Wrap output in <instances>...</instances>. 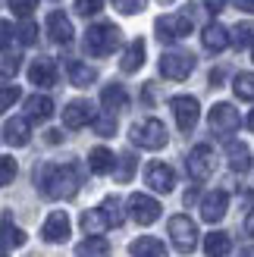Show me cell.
<instances>
[{"instance_id":"6da1fadb","label":"cell","mask_w":254,"mask_h":257,"mask_svg":"<svg viewBox=\"0 0 254 257\" xmlns=\"http://www.w3.org/2000/svg\"><path fill=\"white\" fill-rule=\"evenodd\" d=\"M35 185L41 188V195L50 201L60 198H75V191L82 185V173L75 163H44L35 173Z\"/></svg>"},{"instance_id":"7a4b0ae2","label":"cell","mask_w":254,"mask_h":257,"mask_svg":"<svg viewBox=\"0 0 254 257\" xmlns=\"http://www.w3.org/2000/svg\"><path fill=\"white\" fill-rule=\"evenodd\" d=\"M119 29L113 22H97V25H91V29L85 32V41H82V47H85V54L88 57H110L113 50L119 47Z\"/></svg>"},{"instance_id":"3957f363","label":"cell","mask_w":254,"mask_h":257,"mask_svg":"<svg viewBox=\"0 0 254 257\" xmlns=\"http://www.w3.org/2000/svg\"><path fill=\"white\" fill-rule=\"evenodd\" d=\"M192 10L195 7H185L182 13H170V16H160L154 22V29H157V38L163 44H173V41H179V38L185 35H192Z\"/></svg>"},{"instance_id":"277c9868","label":"cell","mask_w":254,"mask_h":257,"mask_svg":"<svg viewBox=\"0 0 254 257\" xmlns=\"http://www.w3.org/2000/svg\"><path fill=\"white\" fill-rule=\"evenodd\" d=\"M129 138H132V145L138 148H145V151H160L163 145H167V125H163L160 119H142V122H135L129 128Z\"/></svg>"},{"instance_id":"5b68a950","label":"cell","mask_w":254,"mask_h":257,"mask_svg":"<svg viewBox=\"0 0 254 257\" xmlns=\"http://www.w3.org/2000/svg\"><path fill=\"white\" fill-rule=\"evenodd\" d=\"M167 229H170V241H173V248L179 251V254H192V251L198 248V226H195L192 216L176 213V216H170Z\"/></svg>"},{"instance_id":"8992f818","label":"cell","mask_w":254,"mask_h":257,"mask_svg":"<svg viewBox=\"0 0 254 257\" xmlns=\"http://www.w3.org/2000/svg\"><path fill=\"white\" fill-rule=\"evenodd\" d=\"M185 170H188V176H192L195 182H204V179H210L213 170H217V154H213V148H210V145H195L192 151H188Z\"/></svg>"},{"instance_id":"52a82bcc","label":"cell","mask_w":254,"mask_h":257,"mask_svg":"<svg viewBox=\"0 0 254 257\" xmlns=\"http://www.w3.org/2000/svg\"><path fill=\"white\" fill-rule=\"evenodd\" d=\"M195 69V57L192 54H182V50H170V54L160 57V75L170 82H182L188 79Z\"/></svg>"},{"instance_id":"ba28073f","label":"cell","mask_w":254,"mask_h":257,"mask_svg":"<svg viewBox=\"0 0 254 257\" xmlns=\"http://www.w3.org/2000/svg\"><path fill=\"white\" fill-rule=\"evenodd\" d=\"M170 110H173V116H176V125H179V132H192V128L198 125L201 104H198L195 97H188V94L173 97V100H170Z\"/></svg>"},{"instance_id":"9c48e42d","label":"cell","mask_w":254,"mask_h":257,"mask_svg":"<svg viewBox=\"0 0 254 257\" xmlns=\"http://www.w3.org/2000/svg\"><path fill=\"white\" fill-rule=\"evenodd\" d=\"M129 216H132L138 226L157 223V216H160V201L151 198V195H142V191H135V195L129 198Z\"/></svg>"},{"instance_id":"30bf717a","label":"cell","mask_w":254,"mask_h":257,"mask_svg":"<svg viewBox=\"0 0 254 257\" xmlns=\"http://www.w3.org/2000/svg\"><path fill=\"white\" fill-rule=\"evenodd\" d=\"M210 132H217V135H232L238 125H242V116H238V110L232 104H213L210 110Z\"/></svg>"},{"instance_id":"8fae6325","label":"cell","mask_w":254,"mask_h":257,"mask_svg":"<svg viewBox=\"0 0 254 257\" xmlns=\"http://www.w3.org/2000/svg\"><path fill=\"white\" fill-rule=\"evenodd\" d=\"M226 210H229V195H226L223 188H213L207 191L204 198H201V220H207V223H220Z\"/></svg>"},{"instance_id":"7c38bea8","label":"cell","mask_w":254,"mask_h":257,"mask_svg":"<svg viewBox=\"0 0 254 257\" xmlns=\"http://www.w3.org/2000/svg\"><path fill=\"white\" fill-rule=\"evenodd\" d=\"M145 182L154 191H160V195H170L173 185H176V173H173V166L154 160V163H148V170H145Z\"/></svg>"},{"instance_id":"4fadbf2b","label":"cell","mask_w":254,"mask_h":257,"mask_svg":"<svg viewBox=\"0 0 254 257\" xmlns=\"http://www.w3.org/2000/svg\"><path fill=\"white\" fill-rule=\"evenodd\" d=\"M69 232H72V223H69V216L63 213V210H54V213L44 220V226H41V238L50 241V245H60V241H66Z\"/></svg>"},{"instance_id":"5bb4252c","label":"cell","mask_w":254,"mask_h":257,"mask_svg":"<svg viewBox=\"0 0 254 257\" xmlns=\"http://www.w3.org/2000/svg\"><path fill=\"white\" fill-rule=\"evenodd\" d=\"M94 122V107L88 100H72V104L63 107V125L66 128H82Z\"/></svg>"},{"instance_id":"9a60e30c","label":"cell","mask_w":254,"mask_h":257,"mask_svg":"<svg viewBox=\"0 0 254 257\" xmlns=\"http://www.w3.org/2000/svg\"><path fill=\"white\" fill-rule=\"evenodd\" d=\"M4 138H7V145H13V148H25L32 141V119L29 116H13V119H7Z\"/></svg>"},{"instance_id":"2e32d148","label":"cell","mask_w":254,"mask_h":257,"mask_svg":"<svg viewBox=\"0 0 254 257\" xmlns=\"http://www.w3.org/2000/svg\"><path fill=\"white\" fill-rule=\"evenodd\" d=\"M29 82L38 88H50L57 85V63L47 60V57H38L32 66H29Z\"/></svg>"},{"instance_id":"e0dca14e","label":"cell","mask_w":254,"mask_h":257,"mask_svg":"<svg viewBox=\"0 0 254 257\" xmlns=\"http://www.w3.org/2000/svg\"><path fill=\"white\" fill-rule=\"evenodd\" d=\"M47 35H50V41L54 44H69L72 41V22H69V16L66 13H60V10H54L47 16Z\"/></svg>"},{"instance_id":"ac0fdd59","label":"cell","mask_w":254,"mask_h":257,"mask_svg":"<svg viewBox=\"0 0 254 257\" xmlns=\"http://www.w3.org/2000/svg\"><path fill=\"white\" fill-rule=\"evenodd\" d=\"M201 41H204L207 50L220 54V50H226V47L232 44V35H229V29H226V25L210 22V25H204V32H201Z\"/></svg>"},{"instance_id":"d6986e66","label":"cell","mask_w":254,"mask_h":257,"mask_svg":"<svg viewBox=\"0 0 254 257\" xmlns=\"http://www.w3.org/2000/svg\"><path fill=\"white\" fill-rule=\"evenodd\" d=\"M226 160H229L232 173H248L251 170V151L245 141H229L226 145Z\"/></svg>"},{"instance_id":"ffe728a7","label":"cell","mask_w":254,"mask_h":257,"mask_svg":"<svg viewBox=\"0 0 254 257\" xmlns=\"http://www.w3.org/2000/svg\"><path fill=\"white\" fill-rule=\"evenodd\" d=\"M25 116H29L32 122H44L54 116V100H50L47 94H32L29 100H25Z\"/></svg>"},{"instance_id":"44dd1931","label":"cell","mask_w":254,"mask_h":257,"mask_svg":"<svg viewBox=\"0 0 254 257\" xmlns=\"http://www.w3.org/2000/svg\"><path fill=\"white\" fill-rule=\"evenodd\" d=\"M100 104H104V110L107 113H119V110H125L129 107V91H125L122 85H107L104 91H100Z\"/></svg>"},{"instance_id":"7402d4cb","label":"cell","mask_w":254,"mask_h":257,"mask_svg":"<svg viewBox=\"0 0 254 257\" xmlns=\"http://www.w3.org/2000/svg\"><path fill=\"white\" fill-rule=\"evenodd\" d=\"M66 72H69V82L75 88H88V85L97 82V69L88 66V63H82V60H69L66 63Z\"/></svg>"},{"instance_id":"603a6c76","label":"cell","mask_w":254,"mask_h":257,"mask_svg":"<svg viewBox=\"0 0 254 257\" xmlns=\"http://www.w3.org/2000/svg\"><path fill=\"white\" fill-rule=\"evenodd\" d=\"M25 245V232L19 226H13L10 213H4V223H0V251H10V248H22Z\"/></svg>"},{"instance_id":"cb8c5ba5","label":"cell","mask_w":254,"mask_h":257,"mask_svg":"<svg viewBox=\"0 0 254 257\" xmlns=\"http://www.w3.org/2000/svg\"><path fill=\"white\" fill-rule=\"evenodd\" d=\"M129 254L132 257H167V248H163L160 238H151V235H142L129 245Z\"/></svg>"},{"instance_id":"d4e9b609","label":"cell","mask_w":254,"mask_h":257,"mask_svg":"<svg viewBox=\"0 0 254 257\" xmlns=\"http://www.w3.org/2000/svg\"><path fill=\"white\" fill-rule=\"evenodd\" d=\"M145 63V41L142 38H135V41H129V47H125V54L119 60V69L122 72H138Z\"/></svg>"},{"instance_id":"484cf974","label":"cell","mask_w":254,"mask_h":257,"mask_svg":"<svg viewBox=\"0 0 254 257\" xmlns=\"http://www.w3.org/2000/svg\"><path fill=\"white\" fill-rule=\"evenodd\" d=\"M82 229H85V235H104L107 229H110V220H107V213L94 207V210H85L82 213Z\"/></svg>"},{"instance_id":"4316f807","label":"cell","mask_w":254,"mask_h":257,"mask_svg":"<svg viewBox=\"0 0 254 257\" xmlns=\"http://www.w3.org/2000/svg\"><path fill=\"white\" fill-rule=\"evenodd\" d=\"M88 166H91L94 176H107V173H113V166H116V157H113V151H107V148H94L88 154Z\"/></svg>"},{"instance_id":"83f0119b","label":"cell","mask_w":254,"mask_h":257,"mask_svg":"<svg viewBox=\"0 0 254 257\" xmlns=\"http://www.w3.org/2000/svg\"><path fill=\"white\" fill-rule=\"evenodd\" d=\"M75 257H110V241H104V235H88L75 248Z\"/></svg>"},{"instance_id":"f1b7e54d","label":"cell","mask_w":254,"mask_h":257,"mask_svg":"<svg viewBox=\"0 0 254 257\" xmlns=\"http://www.w3.org/2000/svg\"><path fill=\"white\" fill-rule=\"evenodd\" d=\"M19 66H22V54H19V50H13V47L0 50V82H10V79H16Z\"/></svg>"},{"instance_id":"f546056e","label":"cell","mask_w":254,"mask_h":257,"mask_svg":"<svg viewBox=\"0 0 254 257\" xmlns=\"http://www.w3.org/2000/svg\"><path fill=\"white\" fill-rule=\"evenodd\" d=\"M204 251H207V257H226L232 251V241H229L226 232H210L204 238Z\"/></svg>"},{"instance_id":"4dcf8cb0","label":"cell","mask_w":254,"mask_h":257,"mask_svg":"<svg viewBox=\"0 0 254 257\" xmlns=\"http://www.w3.org/2000/svg\"><path fill=\"white\" fill-rule=\"evenodd\" d=\"M232 91L238 100H254V72H238L232 79Z\"/></svg>"},{"instance_id":"1f68e13d","label":"cell","mask_w":254,"mask_h":257,"mask_svg":"<svg viewBox=\"0 0 254 257\" xmlns=\"http://www.w3.org/2000/svg\"><path fill=\"white\" fill-rule=\"evenodd\" d=\"M100 210L107 213V220H110V226H113V229L122 226V201H119L116 195H107L104 201H100Z\"/></svg>"},{"instance_id":"d6a6232c","label":"cell","mask_w":254,"mask_h":257,"mask_svg":"<svg viewBox=\"0 0 254 257\" xmlns=\"http://www.w3.org/2000/svg\"><path fill=\"white\" fill-rule=\"evenodd\" d=\"M232 44L238 47V50H242V47H254V29H251V25L248 22H242V25H235V29H232Z\"/></svg>"},{"instance_id":"836d02e7","label":"cell","mask_w":254,"mask_h":257,"mask_svg":"<svg viewBox=\"0 0 254 257\" xmlns=\"http://www.w3.org/2000/svg\"><path fill=\"white\" fill-rule=\"evenodd\" d=\"M94 132L100 135V138H107V135H113L116 132V116H113V113H100V116H94Z\"/></svg>"},{"instance_id":"e575fe53","label":"cell","mask_w":254,"mask_h":257,"mask_svg":"<svg viewBox=\"0 0 254 257\" xmlns=\"http://www.w3.org/2000/svg\"><path fill=\"white\" fill-rule=\"evenodd\" d=\"M16 35H19V41L25 44V47H32V44H38V25L32 22V19H22V25L16 29Z\"/></svg>"},{"instance_id":"d590c367","label":"cell","mask_w":254,"mask_h":257,"mask_svg":"<svg viewBox=\"0 0 254 257\" xmlns=\"http://www.w3.org/2000/svg\"><path fill=\"white\" fill-rule=\"evenodd\" d=\"M148 7V0H113V10L122 13V16H135Z\"/></svg>"},{"instance_id":"8d00e7d4","label":"cell","mask_w":254,"mask_h":257,"mask_svg":"<svg viewBox=\"0 0 254 257\" xmlns=\"http://www.w3.org/2000/svg\"><path fill=\"white\" fill-rule=\"evenodd\" d=\"M19 97H22V91H19L16 85H4V88H0V113H7Z\"/></svg>"},{"instance_id":"74e56055","label":"cell","mask_w":254,"mask_h":257,"mask_svg":"<svg viewBox=\"0 0 254 257\" xmlns=\"http://www.w3.org/2000/svg\"><path fill=\"white\" fill-rule=\"evenodd\" d=\"M19 173V163L13 157H0V185H10Z\"/></svg>"},{"instance_id":"f35d334b","label":"cell","mask_w":254,"mask_h":257,"mask_svg":"<svg viewBox=\"0 0 254 257\" xmlns=\"http://www.w3.org/2000/svg\"><path fill=\"white\" fill-rule=\"evenodd\" d=\"M132 173H135V157H132V154H122V157H119V170L113 176H116V182H129Z\"/></svg>"},{"instance_id":"ab89813d","label":"cell","mask_w":254,"mask_h":257,"mask_svg":"<svg viewBox=\"0 0 254 257\" xmlns=\"http://www.w3.org/2000/svg\"><path fill=\"white\" fill-rule=\"evenodd\" d=\"M10 10H13V16H22V19H29L32 13L38 10V0H10Z\"/></svg>"},{"instance_id":"60d3db41","label":"cell","mask_w":254,"mask_h":257,"mask_svg":"<svg viewBox=\"0 0 254 257\" xmlns=\"http://www.w3.org/2000/svg\"><path fill=\"white\" fill-rule=\"evenodd\" d=\"M100 7H104V0H75L79 16H94V13H100Z\"/></svg>"},{"instance_id":"b9f144b4","label":"cell","mask_w":254,"mask_h":257,"mask_svg":"<svg viewBox=\"0 0 254 257\" xmlns=\"http://www.w3.org/2000/svg\"><path fill=\"white\" fill-rule=\"evenodd\" d=\"M13 41V25L10 22H0V50H7Z\"/></svg>"},{"instance_id":"7bdbcfd3","label":"cell","mask_w":254,"mask_h":257,"mask_svg":"<svg viewBox=\"0 0 254 257\" xmlns=\"http://www.w3.org/2000/svg\"><path fill=\"white\" fill-rule=\"evenodd\" d=\"M242 213H245V216L254 213V191H251V188L242 191Z\"/></svg>"},{"instance_id":"ee69618b","label":"cell","mask_w":254,"mask_h":257,"mask_svg":"<svg viewBox=\"0 0 254 257\" xmlns=\"http://www.w3.org/2000/svg\"><path fill=\"white\" fill-rule=\"evenodd\" d=\"M232 4L242 10V13H251V16H254V0H232Z\"/></svg>"},{"instance_id":"f6af8a7d","label":"cell","mask_w":254,"mask_h":257,"mask_svg":"<svg viewBox=\"0 0 254 257\" xmlns=\"http://www.w3.org/2000/svg\"><path fill=\"white\" fill-rule=\"evenodd\" d=\"M204 7H207L210 13H220V10L226 7V0H204Z\"/></svg>"},{"instance_id":"bcb514c9","label":"cell","mask_w":254,"mask_h":257,"mask_svg":"<svg viewBox=\"0 0 254 257\" xmlns=\"http://www.w3.org/2000/svg\"><path fill=\"white\" fill-rule=\"evenodd\" d=\"M198 201V188H188L185 191V204H195Z\"/></svg>"},{"instance_id":"7dc6e473","label":"cell","mask_w":254,"mask_h":257,"mask_svg":"<svg viewBox=\"0 0 254 257\" xmlns=\"http://www.w3.org/2000/svg\"><path fill=\"white\" fill-rule=\"evenodd\" d=\"M245 125H248V128H251V132H254V110L248 113V119H245Z\"/></svg>"},{"instance_id":"c3c4849f","label":"cell","mask_w":254,"mask_h":257,"mask_svg":"<svg viewBox=\"0 0 254 257\" xmlns=\"http://www.w3.org/2000/svg\"><path fill=\"white\" fill-rule=\"evenodd\" d=\"M242 257H254V248H245V251H242Z\"/></svg>"},{"instance_id":"681fc988","label":"cell","mask_w":254,"mask_h":257,"mask_svg":"<svg viewBox=\"0 0 254 257\" xmlns=\"http://www.w3.org/2000/svg\"><path fill=\"white\" fill-rule=\"evenodd\" d=\"M160 4H173V0H160Z\"/></svg>"},{"instance_id":"f907efd6","label":"cell","mask_w":254,"mask_h":257,"mask_svg":"<svg viewBox=\"0 0 254 257\" xmlns=\"http://www.w3.org/2000/svg\"><path fill=\"white\" fill-rule=\"evenodd\" d=\"M251 57H254V47H251Z\"/></svg>"},{"instance_id":"816d5d0a","label":"cell","mask_w":254,"mask_h":257,"mask_svg":"<svg viewBox=\"0 0 254 257\" xmlns=\"http://www.w3.org/2000/svg\"><path fill=\"white\" fill-rule=\"evenodd\" d=\"M0 257H4V254H0Z\"/></svg>"}]
</instances>
